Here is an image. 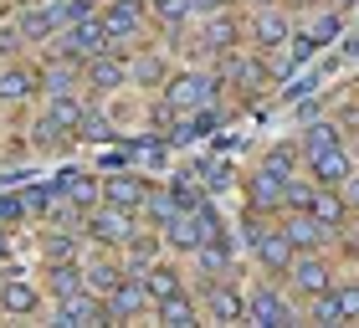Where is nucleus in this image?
I'll list each match as a JSON object with an SVG mask.
<instances>
[{
	"mask_svg": "<svg viewBox=\"0 0 359 328\" xmlns=\"http://www.w3.org/2000/svg\"><path fill=\"white\" fill-rule=\"evenodd\" d=\"M83 231L108 246V252H128V241L139 236V210H118V205H93V216L83 221Z\"/></svg>",
	"mask_w": 359,
	"mask_h": 328,
	"instance_id": "1",
	"label": "nucleus"
},
{
	"mask_svg": "<svg viewBox=\"0 0 359 328\" xmlns=\"http://www.w3.org/2000/svg\"><path fill=\"white\" fill-rule=\"evenodd\" d=\"M216 93H221V72H180V77L165 82V103H170V113L205 108Z\"/></svg>",
	"mask_w": 359,
	"mask_h": 328,
	"instance_id": "2",
	"label": "nucleus"
},
{
	"mask_svg": "<svg viewBox=\"0 0 359 328\" xmlns=\"http://www.w3.org/2000/svg\"><path fill=\"white\" fill-rule=\"evenodd\" d=\"M97 52H108V31H103V15H83L62 31V57H77V62H93Z\"/></svg>",
	"mask_w": 359,
	"mask_h": 328,
	"instance_id": "3",
	"label": "nucleus"
},
{
	"mask_svg": "<svg viewBox=\"0 0 359 328\" xmlns=\"http://www.w3.org/2000/svg\"><path fill=\"white\" fill-rule=\"evenodd\" d=\"M57 323H67V328H83V323H113L108 318V303H103V292H72V298H57Z\"/></svg>",
	"mask_w": 359,
	"mask_h": 328,
	"instance_id": "4",
	"label": "nucleus"
},
{
	"mask_svg": "<svg viewBox=\"0 0 359 328\" xmlns=\"http://www.w3.org/2000/svg\"><path fill=\"white\" fill-rule=\"evenodd\" d=\"M287 282H292V292L313 298V292H329L334 287V272H329V261H323L318 252H298V257H292V267H287Z\"/></svg>",
	"mask_w": 359,
	"mask_h": 328,
	"instance_id": "5",
	"label": "nucleus"
},
{
	"mask_svg": "<svg viewBox=\"0 0 359 328\" xmlns=\"http://www.w3.org/2000/svg\"><path fill=\"white\" fill-rule=\"evenodd\" d=\"M108 318L118 323V318H134V313H144V308H154V298H149V287H144V272H123V282L108 292Z\"/></svg>",
	"mask_w": 359,
	"mask_h": 328,
	"instance_id": "6",
	"label": "nucleus"
},
{
	"mask_svg": "<svg viewBox=\"0 0 359 328\" xmlns=\"http://www.w3.org/2000/svg\"><path fill=\"white\" fill-rule=\"evenodd\" d=\"M329 231H334V226H323L308 205H292L287 216H283V236L298 246V252H318V246L329 241Z\"/></svg>",
	"mask_w": 359,
	"mask_h": 328,
	"instance_id": "7",
	"label": "nucleus"
},
{
	"mask_svg": "<svg viewBox=\"0 0 359 328\" xmlns=\"http://www.w3.org/2000/svg\"><path fill=\"white\" fill-rule=\"evenodd\" d=\"M287 185L292 179H277L267 170H257L247 179V205L257 210V216H272V210H287Z\"/></svg>",
	"mask_w": 359,
	"mask_h": 328,
	"instance_id": "8",
	"label": "nucleus"
},
{
	"mask_svg": "<svg viewBox=\"0 0 359 328\" xmlns=\"http://www.w3.org/2000/svg\"><path fill=\"white\" fill-rule=\"evenodd\" d=\"M83 82L93 93H113V88H123V82H134V77H128V62L118 52H97L93 62H83Z\"/></svg>",
	"mask_w": 359,
	"mask_h": 328,
	"instance_id": "9",
	"label": "nucleus"
},
{
	"mask_svg": "<svg viewBox=\"0 0 359 328\" xmlns=\"http://www.w3.org/2000/svg\"><path fill=\"white\" fill-rule=\"evenodd\" d=\"M15 26H21L26 41H46V36H57L67 21H62V6H57V0H36V6H26L21 15H15Z\"/></svg>",
	"mask_w": 359,
	"mask_h": 328,
	"instance_id": "10",
	"label": "nucleus"
},
{
	"mask_svg": "<svg viewBox=\"0 0 359 328\" xmlns=\"http://www.w3.org/2000/svg\"><path fill=\"white\" fill-rule=\"evenodd\" d=\"M205 313L221 323H236V318H247V298L226 277H205Z\"/></svg>",
	"mask_w": 359,
	"mask_h": 328,
	"instance_id": "11",
	"label": "nucleus"
},
{
	"mask_svg": "<svg viewBox=\"0 0 359 328\" xmlns=\"http://www.w3.org/2000/svg\"><path fill=\"white\" fill-rule=\"evenodd\" d=\"M144 21V11H139V0H113V6L103 11V31H108V52H118V46L139 31Z\"/></svg>",
	"mask_w": 359,
	"mask_h": 328,
	"instance_id": "12",
	"label": "nucleus"
},
{
	"mask_svg": "<svg viewBox=\"0 0 359 328\" xmlns=\"http://www.w3.org/2000/svg\"><path fill=\"white\" fill-rule=\"evenodd\" d=\"M257 261H262V267L272 272V277H287V267H292V257H298V246H292L287 236H283V226H277V231H262L257 236Z\"/></svg>",
	"mask_w": 359,
	"mask_h": 328,
	"instance_id": "13",
	"label": "nucleus"
},
{
	"mask_svg": "<svg viewBox=\"0 0 359 328\" xmlns=\"http://www.w3.org/2000/svg\"><path fill=\"white\" fill-rule=\"evenodd\" d=\"M292 36V21L277 6H257V15H252V41L262 46V52H272V46H283Z\"/></svg>",
	"mask_w": 359,
	"mask_h": 328,
	"instance_id": "14",
	"label": "nucleus"
},
{
	"mask_svg": "<svg viewBox=\"0 0 359 328\" xmlns=\"http://www.w3.org/2000/svg\"><path fill=\"white\" fill-rule=\"evenodd\" d=\"M165 246H170V252H201V246H205V231H201V216H195V205H185V210H180V216L165 226Z\"/></svg>",
	"mask_w": 359,
	"mask_h": 328,
	"instance_id": "15",
	"label": "nucleus"
},
{
	"mask_svg": "<svg viewBox=\"0 0 359 328\" xmlns=\"http://www.w3.org/2000/svg\"><path fill=\"white\" fill-rule=\"evenodd\" d=\"M308 170H313L318 185H344V179L354 175V164H349V149H344V144H334V149L308 154Z\"/></svg>",
	"mask_w": 359,
	"mask_h": 328,
	"instance_id": "16",
	"label": "nucleus"
},
{
	"mask_svg": "<svg viewBox=\"0 0 359 328\" xmlns=\"http://www.w3.org/2000/svg\"><path fill=\"white\" fill-rule=\"evenodd\" d=\"M144 195H149V185H144L139 175H108L103 179V205H118V210H139L144 205Z\"/></svg>",
	"mask_w": 359,
	"mask_h": 328,
	"instance_id": "17",
	"label": "nucleus"
},
{
	"mask_svg": "<svg viewBox=\"0 0 359 328\" xmlns=\"http://www.w3.org/2000/svg\"><path fill=\"white\" fill-rule=\"evenodd\" d=\"M41 308V287H31V282H0V313L6 318H31Z\"/></svg>",
	"mask_w": 359,
	"mask_h": 328,
	"instance_id": "18",
	"label": "nucleus"
},
{
	"mask_svg": "<svg viewBox=\"0 0 359 328\" xmlns=\"http://www.w3.org/2000/svg\"><path fill=\"white\" fill-rule=\"evenodd\" d=\"M201 41H205V52H231V46L241 41V26H236V15H226V11H210V21L201 31Z\"/></svg>",
	"mask_w": 359,
	"mask_h": 328,
	"instance_id": "19",
	"label": "nucleus"
},
{
	"mask_svg": "<svg viewBox=\"0 0 359 328\" xmlns=\"http://www.w3.org/2000/svg\"><path fill=\"white\" fill-rule=\"evenodd\" d=\"M88 277H83V261H46V292L52 298H72V292H83Z\"/></svg>",
	"mask_w": 359,
	"mask_h": 328,
	"instance_id": "20",
	"label": "nucleus"
},
{
	"mask_svg": "<svg viewBox=\"0 0 359 328\" xmlns=\"http://www.w3.org/2000/svg\"><path fill=\"white\" fill-rule=\"evenodd\" d=\"M308 210L323 221V226H344L349 216V200L339 195V185H313V195H308Z\"/></svg>",
	"mask_w": 359,
	"mask_h": 328,
	"instance_id": "21",
	"label": "nucleus"
},
{
	"mask_svg": "<svg viewBox=\"0 0 359 328\" xmlns=\"http://www.w3.org/2000/svg\"><path fill=\"white\" fill-rule=\"evenodd\" d=\"M247 318H252V323H287L292 308L277 298V287H257L252 298H247Z\"/></svg>",
	"mask_w": 359,
	"mask_h": 328,
	"instance_id": "22",
	"label": "nucleus"
},
{
	"mask_svg": "<svg viewBox=\"0 0 359 328\" xmlns=\"http://www.w3.org/2000/svg\"><path fill=\"white\" fill-rule=\"evenodd\" d=\"M180 210H185V205H180V195H170V190H149V195H144V205H139V216L165 231V226L180 216Z\"/></svg>",
	"mask_w": 359,
	"mask_h": 328,
	"instance_id": "23",
	"label": "nucleus"
},
{
	"mask_svg": "<svg viewBox=\"0 0 359 328\" xmlns=\"http://www.w3.org/2000/svg\"><path fill=\"white\" fill-rule=\"evenodd\" d=\"M77 77H83V62H77V57H62V52H52V62H46V72H41L46 93H72Z\"/></svg>",
	"mask_w": 359,
	"mask_h": 328,
	"instance_id": "24",
	"label": "nucleus"
},
{
	"mask_svg": "<svg viewBox=\"0 0 359 328\" xmlns=\"http://www.w3.org/2000/svg\"><path fill=\"white\" fill-rule=\"evenodd\" d=\"M159 241H165V231H139L134 241H128V272H149L154 267V257H159Z\"/></svg>",
	"mask_w": 359,
	"mask_h": 328,
	"instance_id": "25",
	"label": "nucleus"
},
{
	"mask_svg": "<svg viewBox=\"0 0 359 328\" xmlns=\"http://www.w3.org/2000/svg\"><path fill=\"white\" fill-rule=\"evenodd\" d=\"M83 277H88L93 292H103V298H108V292L123 282V267H118V261H108V257H93V261H83Z\"/></svg>",
	"mask_w": 359,
	"mask_h": 328,
	"instance_id": "26",
	"label": "nucleus"
},
{
	"mask_svg": "<svg viewBox=\"0 0 359 328\" xmlns=\"http://www.w3.org/2000/svg\"><path fill=\"white\" fill-rule=\"evenodd\" d=\"M83 103H77V97L72 93H52V97H46V118H52L57 128H77V123H83Z\"/></svg>",
	"mask_w": 359,
	"mask_h": 328,
	"instance_id": "27",
	"label": "nucleus"
},
{
	"mask_svg": "<svg viewBox=\"0 0 359 328\" xmlns=\"http://www.w3.org/2000/svg\"><path fill=\"white\" fill-rule=\"evenodd\" d=\"M154 318L159 323H180V328H185V323H195V318H201V308H195L190 298H185V292H175V298H165V303H154Z\"/></svg>",
	"mask_w": 359,
	"mask_h": 328,
	"instance_id": "28",
	"label": "nucleus"
},
{
	"mask_svg": "<svg viewBox=\"0 0 359 328\" xmlns=\"http://www.w3.org/2000/svg\"><path fill=\"white\" fill-rule=\"evenodd\" d=\"M128 77L139 82V88H165V57H154V52H144V57H134L128 62Z\"/></svg>",
	"mask_w": 359,
	"mask_h": 328,
	"instance_id": "29",
	"label": "nucleus"
},
{
	"mask_svg": "<svg viewBox=\"0 0 359 328\" xmlns=\"http://www.w3.org/2000/svg\"><path fill=\"white\" fill-rule=\"evenodd\" d=\"M62 190H67V200H72L77 210H93V205H103V185H97V179L67 175V179H62Z\"/></svg>",
	"mask_w": 359,
	"mask_h": 328,
	"instance_id": "30",
	"label": "nucleus"
},
{
	"mask_svg": "<svg viewBox=\"0 0 359 328\" xmlns=\"http://www.w3.org/2000/svg\"><path fill=\"white\" fill-rule=\"evenodd\" d=\"M31 88H36V77H31L26 67H6L0 72V103H21V97H31Z\"/></svg>",
	"mask_w": 359,
	"mask_h": 328,
	"instance_id": "31",
	"label": "nucleus"
},
{
	"mask_svg": "<svg viewBox=\"0 0 359 328\" xmlns=\"http://www.w3.org/2000/svg\"><path fill=\"white\" fill-rule=\"evenodd\" d=\"M221 77H231L236 88H257V82H262V67H257V62H247L241 52H226V62H221Z\"/></svg>",
	"mask_w": 359,
	"mask_h": 328,
	"instance_id": "32",
	"label": "nucleus"
},
{
	"mask_svg": "<svg viewBox=\"0 0 359 328\" xmlns=\"http://www.w3.org/2000/svg\"><path fill=\"white\" fill-rule=\"evenodd\" d=\"M41 257L46 261H77V236L72 231H46L41 236Z\"/></svg>",
	"mask_w": 359,
	"mask_h": 328,
	"instance_id": "33",
	"label": "nucleus"
},
{
	"mask_svg": "<svg viewBox=\"0 0 359 328\" xmlns=\"http://www.w3.org/2000/svg\"><path fill=\"white\" fill-rule=\"evenodd\" d=\"M195 261H201L205 277H226L231 272V257H226V241H205L201 252H195Z\"/></svg>",
	"mask_w": 359,
	"mask_h": 328,
	"instance_id": "34",
	"label": "nucleus"
},
{
	"mask_svg": "<svg viewBox=\"0 0 359 328\" xmlns=\"http://www.w3.org/2000/svg\"><path fill=\"white\" fill-rule=\"evenodd\" d=\"M144 287H149L154 303H165V298H175V292H185V287H180V277H175L170 267H149V272H144Z\"/></svg>",
	"mask_w": 359,
	"mask_h": 328,
	"instance_id": "35",
	"label": "nucleus"
},
{
	"mask_svg": "<svg viewBox=\"0 0 359 328\" xmlns=\"http://www.w3.org/2000/svg\"><path fill=\"white\" fill-rule=\"evenodd\" d=\"M308 318H313V323H339V318H344L339 292H334V287H329V292H313V298H308Z\"/></svg>",
	"mask_w": 359,
	"mask_h": 328,
	"instance_id": "36",
	"label": "nucleus"
},
{
	"mask_svg": "<svg viewBox=\"0 0 359 328\" xmlns=\"http://www.w3.org/2000/svg\"><path fill=\"white\" fill-rule=\"evenodd\" d=\"M334 144H339V128H334V123H308V128H303V154L334 149Z\"/></svg>",
	"mask_w": 359,
	"mask_h": 328,
	"instance_id": "37",
	"label": "nucleus"
},
{
	"mask_svg": "<svg viewBox=\"0 0 359 328\" xmlns=\"http://www.w3.org/2000/svg\"><path fill=\"white\" fill-rule=\"evenodd\" d=\"M292 159H298V154H292L287 144H277V149L262 159V170H267V175H277V179H292Z\"/></svg>",
	"mask_w": 359,
	"mask_h": 328,
	"instance_id": "38",
	"label": "nucleus"
},
{
	"mask_svg": "<svg viewBox=\"0 0 359 328\" xmlns=\"http://www.w3.org/2000/svg\"><path fill=\"white\" fill-rule=\"evenodd\" d=\"M154 15H159V21H165V26L175 31V26L190 15V0H154Z\"/></svg>",
	"mask_w": 359,
	"mask_h": 328,
	"instance_id": "39",
	"label": "nucleus"
},
{
	"mask_svg": "<svg viewBox=\"0 0 359 328\" xmlns=\"http://www.w3.org/2000/svg\"><path fill=\"white\" fill-rule=\"evenodd\" d=\"M62 134H67V128H57L52 118H46V113L36 118V128H31V139H36V149H52V144H57Z\"/></svg>",
	"mask_w": 359,
	"mask_h": 328,
	"instance_id": "40",
	"label": "nucleus"
},
{
	"mask_svg": "<svg viewBox=\"0 0 359 328\" xmlns=\"http://www.w3.org/2000/svg\"><path fill=\"white\" fill-rule=\"evenodd\" d=\"M77 134H83V139H108V118H103V113H83Z\"/></svg>",
	"mask_w": 359,
	"mask_h": 328,
	"instance_id": "41",
	"label": "nucleus"
},
{
	"mask_svg": "<svg viewBox=\"0 0 359 328\" xmlns=\"http://www.w3.org/2000/svg\"><path fill=\"white\" fill-rule=\"evenodd\" d=\"M57 6H62V21H83V15H93V0H57Z\"/></svg>",
	"mask_w": 359,
	"mask_h": 328,
	"instance_id": "42",
	"label": "nucleus"
},
{
	"mask_svg": "<svg viewBox=\"0 0 359 328\" xmlns=\"http://www.w3.org/2000/svg\"><path fill=\"white\" fill-rule=\"evenodd\" d=\"M195 175H201V179H205L210 190H221L226 179H231V175H226V164H201V170H195Z\"/></svg>",
	"mask_w": 359,
	"mask_h": 328,
	"instance_id": "43",
	"label": "nucleus"
},
{
	"mask_svg": "<svg viewBox=\"0 0 359 328\" xmlns=\"http://www.w3.org/2000/svg\"><path fill=\"white\" fill-rule=\"evenodd\" d=\"M339 308H344V318H359V282L354 287H339Z\"/></svg>",
	"mask_w": 359,
	"mask_h": 328,
	"instance_id": "44",
	"label": "nucleus"
},
{
	"mask_svg": "<svg viewBox=\"0 0 359 328\" xmlns=\"http://www.w3.org/2000/svg\"><path fill=\"white\" fill-rule=\"evenodd\" d=\"M334 31H339V15H323V21L313 26V41H323V36H334Z\"/></svg>",
	"mask_w": 359,
	"mask_h": 328,
	"instance_id": "45",
	"label": "nucleus"
},
{
	"mask_svg": "<svg viewBox=\"0 0 359 328\" xmlns=\"http://www.w3.org/2000/svg\"><path fill=\"white\" fill-rule=\"evenodd\" d=\"M15 216H21V200H0V226H11Z\"/></svg>",
	"mask_w": 359,
	"mask_h": 328,
	"instance_id": "46",
	"label": "nucleus"
},
{
	"mask_svg": "<svg viewBox=\"0 0 359 328\" xmlns=\"http://www.w3.org/2000/svg\"><path fill=\"white\" fill-rule=\"evenodd\" d=\"M344 200L359 210V175H349V179H344Z\"/></svg>",
	"mask_w": 359,
	"mask_h": 328,
	"instance_id": "47",
	"label": "nucleus"
},
{
	"mask_svg": "<svg viewBox=\"0 0 359 328\" xmlns=\"http://www.w3.org/2000/svg\"><path fill=\"white\" fill-rule=\"evenodd\" d=\"M6 252H11V236H6V231H0V257H6Z\"/></svg>",
	"mask_w": 359,
	"mask_h": 328,
	"instance_id": "48",
	"label": "nucleus"
},
{
	"mask_svg": "<svg viewBox=\"0 0 359 328\" xmlns=\"http://www.w3.org/2000/svg\"><path fill=\"white\" fill-rule=\"evenodd\" d=\"M252 6H277V0H252Z\"/></svg>",
	"mask_w": 359,
	"mask_h": 328,
	"instance_id": "49",
	"label": "nucleus"
}]
</instances>
